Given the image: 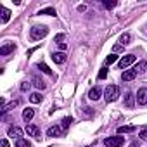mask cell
I'll return each mask as SVG.
<instances>
[{
	"label": "cell",
	"instance_id": "cell-33",
	"mask_svg": "<svg viewBox=\"0 0 147 147\" xmlns=\"http://www.w3.org/2000/svg\"><path fill=\"white\" fill-rule=\"evenodd\" d=\"M59 47H61V50H66V49H67V45H66V43H59Z\"/></svg>",
	"mask_w": 147,
	"mask_h": 147
},
{
	"label": "cell",
	"instance_id": "cell-1",
	"mask_svg": "<svg viewBox=\"0 0 147 147\" xmlns=\"http://www.w3.org/2000/svg\"><path fill=\"white\" fill-rule=\"evenodd\" d=\"M104 97H106L107 102H114V100H118V97H119V87H118V85H109V87H106V90H104Z\"/></svg>",
	"mask_w": 147,
	"mask_h": 147
},
{
	"label": "cell",
	"instance_id": "cell-23",
	"mask_svg": "<svg viewBox=\"0 0 147 147\" xmlns=\"http://www.w3.org/2000/svg\"><path fill=\"white\" fill-rule=\"evenodd\" d=\"M16 147H31V144L26 138H19V140H16Z\"/></svg>",
	"mask_w": 147,
	"mask_h": 147
},
{
	"label": "cell",
	"instance_id": "cell-16",
	"mask_svg": "<svg viewBox=\"0 0 147 147\" xmlns=\"http://www.w3.org/2000/svg\"><path fill=\"white\" fill-rule=\"evenodd\" d=\"M133 69H135L137 73H145V71H147V62H145V61H140Z\"/></svg>",
	"mask_w": 147,
	"mask_h": 147
},
{
	"label": "cell",
	"instance_id": "cell-10",
	"mask_svg": "<svg viewBox=\"0 0 147 147\" xmlns=\"http://www.w3.org/2000/svg\"><path fill=\"white\" fill-rule=\"evenodd\" d=\"M52 61L55 64H64L66 62V54L64 52H54L52 54Z\"/></svg>",
	"mask_w": 147,
	"mask_h": 147
},
{
	"label": "cell",
	"instance_id": "cell-32",
	"mask_svg": "<svg viewBox=\"0 0 147 147\" xmlns=\"http://www.w3.org/2000/svg\"><path fill=\"white\" fill-rule=\"evenodd\" d=\"M113 50H114V52H121V50H123V45H114Z\"/></svg>",
	"mask_w": 147,
	"mask_h": 147
},
{
	"label": "cell",
	"instance_id": "cell-34",
	"mask_svg": "<svg viewBox=\"0 0 147 147\" xmlns=\"http://www.w3.org/2000/svg\"><path fill=\"white\" fill-rule=\"evenodd\" d=\"M2 147H9V142H7V140H5V138H4V140H2Z\"/></svg>",
	"mask_w": 147,
	"mask_h": 147
},
{
	"label": "cell",
	"instance_id": "cell-29",
	"mask_svg": "<svg viewBox=\"0 0 147 147\" xmlns=\"http://www.w3.org/2000/svg\"><path fill=\"white\" fill-rule=\"evenodd\" d=\"M116 4H118V2H109V0H106V2H104V7L113 9V7H116Z\"/></svg>",
	"mask_w": 147,
	"mask_h": 147
},
{
	"label": "cell",
	"instance_id": "cell-22",
	"mask_svg": "<svg viewBox=\"0 0 147 147\" xmlns=\"http://www.w3.org/2000/svg\"><path fill=\"white\" fill-rule=\"evenodd\" d=\"M135 131V126H119L118 128V133H131Z\"/></svg>",
	"mask_w": 147,
	"mask_h": 147
},
{
	"label": "cell",
	"instance_id": "cell-12",
	"mask_svg": "<svg viewBox=\"0 0 147 147\" xmlns=\"http://www.w3.org/2000/svg\"><path fill=\"white\" fill-rule=\"evenodd\" d=\"M135 100H137V99H135V95H133L131 92H126V94H125V106H126V107H133V106H135Z\"/></svg>",
	"mask_w": 147,
	"mask_h": 147
},
{
	"label": "cell",
	"instance_id": "cell-26",
	"mask_svg": "<svg viewBox=\"0 0 147 147\" xmlns=\"http://www.w3.org/2000/svg\"><path fill=\"white\" fill-rule=\"evenodd\" d=\"M38 69H42L45 75H52V71L49 69V66H47V64H42V62H40V64H38Z\"/></svg>",
	"mask_w": 147,
	"mask_h": 147
},
{
	"label": "cell",
	"instance_id": "cell-4",
	"mask_svg": "<svg viewBox=\"0 0 147 147\" xmlns=\"http://www.w3.org/2000/svg\"><path fill=\"white\" fill-rule=\"evenodd\" d=\"M135 62V55L133 54H128V55H123L121 59H119V62H118V66L121 67V69H126L128 66H131Z\"/></svg>",
	"mask_w": 147,
	"mask_h": 147
},
{
	"label": "cell",
	"instance_id": "cell-5",
	"mask_svg": "<svg viewBox=\"0 0 147 147\" xmlns=\"http://www.w3.org/2000/svg\"><path fill=\"white\" fill-rule=\"evenodd\" d=\"M26 133L28 135H31L33 138H36V140H40V137H42V133H40V128L36 126V125H26Z\"/></svg>",
	"mask_w": 147,
	"mask_h": 147
},
{
	"label": "cell",
	"instance_id": "cell-20",
	"mask_svg": "<svg viewBox=\"0 0 147 147\" xmlns=\"http://www.w3.org/2000/svg\"><path fill=\"white\" fill-rule=\"evenodd\" d=\"M42 99H43V97H42L38 92H35V94H31V95H30V100H31L33 104H40V102H42Z\"/></svg>",
	"mask_w": 147,
	"mask_h": 147
},
{
	"label": "cell",
	"instance_id": "cell-14",
	"mask_svg": "<svg viewBox=\"0 0 147 147\" xmlns=\"http://www.w3.org/2000/svg\"><path fill=\"white\" fill-rule=\"evenodd\" d=\"M61 133H62V128L57 126V125H54V126H50V128L47 130V135H49V137H59Z\"/></svg>",
	"mask_w": 147,
	"mask_h": 147
},
{
	"label": "cell",
	"instance_id": "cell-9",
	"mask_svg": "<svg viewBox=\"0 0 147 147\" xmlns=\"http://www.w3.org/2000/svg\"><path fill=\"white\" fill-rule=\"evenodd\" d=\"M14 50H16V43H12V42H11V43H5L2 49H0V55H9V54L14 52Z\"/></svg>",
	"mask_w": 147,
	"mask_h": 147
},
{
	"label": "cell",
	"instance_id": "cell-28",
	"mask_svg": "<svg viewBox=\"0 0 147 147\" xmlns=\"http://www.w3.org/2000/svg\"><path fill=\"white\" fill-rule=\"evenodd\" d=\"M62 40H64V33H59V35H55V38H54V42H57V43H64Z\"/></svg>",
	"mask_w": 147,
	"mask_h": 147
},
{
	"label": "cell",
	"instance_id": "cell-25",
	"mask_svg": "<svg viewBox=\"0 0 147 147\" xmlns=\"http://www.w3.org/2000/svg\"><path fill=\"white\" fill-rule=\"evenodd\" d=\"M71 123H73V118H71V116H67V118H64V119H62V125H61V128H62V130H66V128H67Z\"/></svg>",
	"mask_w": 147,
	"mask_h": 147
},
{
	"label": "cell",
	"instance_id": "cell-17",
	"mask_svg": "<svg viewBox=\"0 0 147 147\" xmlns=\"http://www.w3.org/2000/svg\"><path fill=\"white\" fill-rule=\"evenodd\" d=\"M0 11H2V23H7V21L11 19V11L5 9V7H2Z\"/></svg>",
	"mask_w": 147,
	"mask_h": 147
},
{
	"label": "cell",
	"instance_id": "cell-6",
	"mask_svg": "<svg viewBox=\"0 0 147 147\" xmlns=\"http://www.w3.org/2000/svg\"><path fill=\"white\" fill-rule=\"evenodd\" d=\"M135 99H137L138 106H145V104H147V88H140V90L137 92Z\"/></svg>",
	"mask_w": 147,
	"mask_h": 147
},
{
	"label": "cell",
	"instance_id": "cell-24",
	"mask_svg": "<svg viewBox=\"0 0 147 147\" xmlns=\"http://www.w3.org/2000/svg\"><path fill=\"white\" fill-rule=\"evenodd\" d=\"M38 14H47V16H55L57 12H55V9H52V7H47V9H42Z\"/></svg>",
	"mask_w": 147,
	"mask_h": 147
},
{
	"label": "cell",
	"instance_id": "cell-11",
	"mask_svg": "<svg viewBox=\"0 0 147 147\" xmlns=\"http://www.w3.org/2000/svg\"><path fill=\"white\" fill-rule=\"evenodd\" d=\"M7 133H9V137H12V138H18V140L23 137V130H21V128H18V126H11Z\"/></svg>",
	"mask_w": 147,
	"mask_h": 147
},
{
	"label": "cell",
	"instance_id": "cell-21",
	"mask_svg": "<svg viewBox=\"0 0 147 147\" xmlns=\"http://www.w3.org/2000/svg\"><path fill=\"white\" fill-rule=\"evenodd\" d=\"M116 61H118V55H116V54H111V55H107V57H106L104 64H106V66H109V64H113V62H116Z\"/></svg>",
	"mask_w": 147,
	"mask_h": 147
},
{
	"label": "cell",
	"instance_id": "cell-18",
	"mask_svg": "<svg viewBox=\"0 0 147 147\" xmlns=\"http://www.w3.org/2000/svg\"><path fill=\"white\" fill-rule=\"evenodd\" d=\"M130 33H123L121 36H119V45H128L130 43Z\"/></svg>",
	"mask_w": 147,
	"mask_h": 147
},
{
	"label": "cell",
	"instance_id": "cell-3",
	"mask_svg": "<svg viewBox=\"0 0 147 147\" xmlns=\"http://www.w3.org/2000/svg\"><path fill=\"white\" fill-rule=\"evenodd\" d=\"M104 144H106V147H121V145H125V138L119 135L107 137V138H104Z\"/></svg>",
	"mask_w": 147,
	"mask_h": 147
},
{
	"label": "cell",
	"instance_id": "cell-13",
	"mask_svg": "<svg viewBox=\"0 0 147 147\" xmlns=\"http://www.w3.org/2000/svg\"><path fill=\"white\" fill-rule=\"evenodd\" d=\"M33 116H35V109H33V107H26V109L23 111V119H24L26 123H30V121L33 119Z\"/></svg>",
	"mask_w": 147,
	"mask_h": 147
},
{
	"label": "cell",
	"instance_id": "cell-2",
	"mask_svg": "<svg viewBox=\"0 0 147 147\" xmlns=\"http://www.w3.org/2000/svg\"><path fill=\"white\" fill-rule=\"evenodd\" d=\"M47 33H49V28L42 24V26H33L30 31V36L31 40H42L43 36H47Z\"/></svg>",
	"mask_w": 147,
	"mask_h": 147
},
{
	"label": "cell",
	"instance_id": "cell-31",
	"mask_svg": "<svg viewBox=\"0 0 147 147\" xmlns=\"http://www.w3.org/2000/svg\"><path fill=\"white\" fill-rule=\"evenodd\" d=\"M21 90H23V92L30 90V83H28V82H23V85H21Z\"/></svg>",
	"mask_w": 147,
	"mask_h": 147
},
{
	"label": "cell",
	"instance_id": "cell-8",
	"mask_svg": "<svg viewBox=\"0 0 147 147\" xmlns=\"http://www.w3.org/2000/svg\"><path fill=\"white\" fill-rule=\"evenodd\" d=\"M135 76H137V71H135V69H125V71H123V75H121L123 82H131Z\"/></svg>",
	"mask_w": 147,
	"mask_h": 147
},
{
	"label": "cell",
	"instance_id": "cell-7",
	"mask_svg": "<svg viewBox=\"0 0 147 147\" xmlns=\"http://www.w3.org/2000/svg\"><path fill=\"white\" fill-rule=\"evenodd\" d=\"M88 97L92 99V100H99L100 97H102V88L97 85V87H92L90 88V92H88Z\"/></svg>",
	"mask_w": 147,
	"mask_h": 147
},
{
	"label": "cell",
	"instance_id": "cell-30",
	"mask_svg": "<svg viewBox=\"0 0 147 147\" xmlns=\"http://www.w3.org/2000/svg\"><path fill=\"white\" fill-rule=\"evenodd\" d=\"M138 137H140L142 140H145V142H147V130H145V128H144V130H140V133H138Z\"/></svg>",
	"mask_w": 147,
	"mask_h": 147
},
{
	"label": "cell",
	"instance_id": "cell-27",
	"mask_svg": "<svg viewBox=\"0 0 147 147\" xmlns=\"http://www.w3.org/2000/svg\"><path fill=\"white\" fill-rule=\"evenodd\" d=\"M106 76H107V67L104 66V67L100 69V73H99V80H104Z\"/></svg>",
	"mask_w": 147,
	"mask_h": 147
},
{
	"label": "cell",
	"instance_id": "cell-19",
	"mask_svg": "<svg viewBox=\"0 0 147 147\" xmlns=\"http://www.w3.org/2000/svg\"><path fill=\"white\" fill-rule=\"evenodd\" d=\"M33 85H35L38 90H43V88L47 87V85H45V82H43V80H40V78H33Z\"/></svg>",
	"mask_w": 147,
	"mask_h": 147
},
{
	"label": "cell",
	"instance_id": "cell-15",
	"mask_svg": "<svg viewBox=\"0 0 147 147\" xmlns=\"http://www.w3.org/2000/svg\"><path fill=\"white\" fill-rule=\"evenodd\" d=\"M18 104H19V100H12V102H9V104H4V107H2V114L9 113V111H11V109H14Z\"/></svg>",
	"mask_w": 147,
	"mask_h": 147
}]
</instances>
